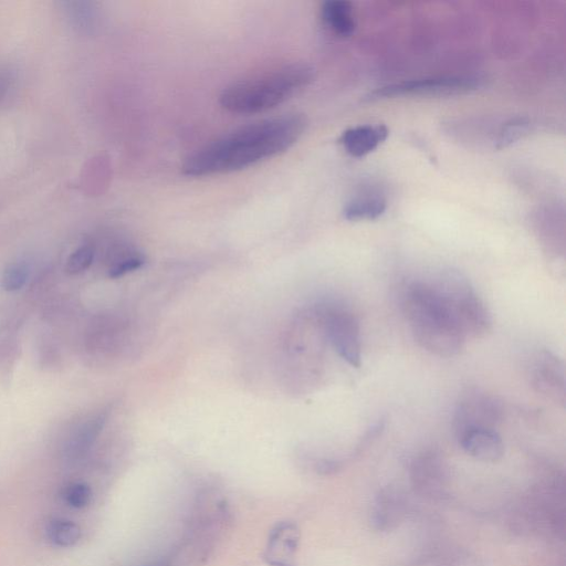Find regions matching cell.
I'll use <instances>...</instances> for the list:
<instances>
[{
	"label": "cell",
	"instance_id": "cell-15",
	"mask_svg": "<svg viewBox=\"0 0 566 566\" xmlns=\"http://www.w3.org/2000/svg\"><path fill=\"white\" fill-rule=\"evenodd\" d=\"M321 17L332 33L341 37H349L354 33L356 24L353 6L343 0H330L322 5Z\"/></svg>",
	"mask_w": 566,
	"mask_h": 566
},
{
	"label": "cell",
	"instance_id": "cell-13",
	"mask_svg": "<svg viewBox=\"0 0 566 566\" xmlns=\"http://www.w3.org/2000/svg\"><path fill=\"white\" fill-rule=\"evenodd\" d=\"M458 439L469 456L485 463H497L505 455V445L496 429H470Z\"/></svg>",
	"mask_w": 566,
	"mask_h": 566
},
{
	"label": "cell",
	"instance_id": "cell-24",
	"mask_svg": "<svg viewBox=\"0 0 566 566\" xmlns=\"http://www.w3.org/2000/svg\"><path fill=\"white\" fill-rule=\"evenodd\" d=\"M144 264L145 259L143 256H131L129 258H125L111 268L109 276L111 278L123 277L127 274H130V272L142 268Z\"/></svg>",
	"mask_w": 566,
	"mask_h": 566
},
{
	"label": "cell",
	"instance_id": "cell-8",
	"mask_svg": "<svg viewBox=\"0 0 566 566\" xmlns=\"http://www.w3.org/2000/svg\"><path fill=\"white\" fill-rule=\"evenodd\" d=\"M411 481L419 496L428 499L443 498L449 484L446 460L435 452L419 455L411 466Z\"/></svg>",
	"mask_w": 566,
	"mask_h": 566
},
{
	"label": "cell",
	"instance_id": "cell-6",
	"mask_svg": "<svg viewBox=\"0 0 566 566\" xmlns=\"http://www.w3.org/2000/svg\"><path fill=\"white\" fill-rule=\"evenodd\" d=\"M482 85L479 77L457 76L426 78L394 83L375 90L369 100H383L396 97H449L475 91Z\"/></svg>",
	"mask_w": 566,
	"mask_h": 566
},
{
	"label": "cell",
	"instance_id": "cell-21",
	"mask_svg": "<svg viewBox=\"0 0 566 566\" xmlns=\"http://www.w3.org/2000/svg\"><path fill=\"white\" fill-rule=\"evenodd\" d=\"M29 276L27 265L23 262L10 265L4 272L2 286L6 291H18L25 286Z\"/></svg>",
	"mask_w": 566,
	"mask_h": 566
},
{
	"label": "cell",
	"instance_id": "cell-7",
	"mask_svg": "<svg viewBox=\"0 0 566 566\" xmlns=\"http://www.w3.org/2000/svg\"><path fill=\"white\" fill-rule=\"evenodd\" d=\"M503 408L494 395L473 389L460 397L457 404L454 426L457 437L470 429H495L501 422Z\"/></svg>",
	"mask_w": 566,
	"mask_h": 566
},
{
	"label": "cell",
	"instance_id": "cell-10",
	"mask_svg": "<svg viewBox=\"0 0 566 566\" xmlns=\"http://www.w3.org/2000/svg\"><path fill=\"white\" fill-rule=\"evenodd\" d=\"M530 382L537 393L554 403L565 405V369L558 356L549 351H541L534 356L530 366Z\"/></svg>",
	"mask_w": 566,
	"mask_h": 566
},
{
	"label": "cell",
	"instance_id": "cell-11",
	"mask_svg": "<svg viewBox=\"0 0 566 566\" xmlns=\"http://www.w3.org/2000/svg\"><path fill=\"white\" fill-rule=\"evenodd\" d=\"M410 513V501L401 489L387 487L377 495L371 522L377 531H392L400 527Z\"/></svg>",
	"mask_w": 566,
	"mask_h": 566
},
{
	"label": "cell",
	"instance_id": "cell-19",
	"mask_svg": "<svg viewBox=\"0 0 566 566\" xmlns=\"http://www.w3.org/2000/svg\"><path fill=\"white\" fill-rule=\"evenodd\" d=\"M103 418L94 419L93 422L83 427L78 436L70 445L71 456L79 457L87 453L94 440H96L103 425Z\"/></svg>",
	"mask_w": 566,
	"mask_h": 566
},
{
	"label": "cell",
	"instance_id": "cell-23",
	"mask_svg": "<svg viewBox=\"0 0 566 566\" xmlns=\"http://www.w3.org/2000/svg\"><path fill=\"white\" fill-rule=\"evenodd\" d=\"M437 566H477V562L469 552L457 549L440 554Z\"/></svg>",
	"mask_w": 566,
	"mask_h": 566
},
{
	"label": "cell",
	"instance_id": "cell-26",
	"mask_svg": "<svg viewBox=\"0 0 566 566\" xmlns=\"http://www.w3.org/2000/svg\"><path fill=\"white\" fill-rule=\"evenodd\" d=\"M141 566H174L173 559H160Z\"/></svg>",
	"mask_w": 566,
	"mask_h": 566
},
{
	"label": "cell",
	"instance_id": "cell-16",
	"mask_svg": "<svg viewBox=\"0 0 566 566\" xmlns=\"http://www.w3.org/2000/svg\"><path fill=\"white\" fill-rule=\"evenodd\" d=\"M387 208V201L381 194L365 193L356 196L345 206L343 216L350 222L374 220L381 217Z\"/></svg>",
	"mask_w": 566,
	"mask_h": 566
},
{
	"label": "cell",
	"instance_id": "cell-2",
	"mask_svg": "<svg viewBox=\"0 0 566 566\" xmlns=\"http://www.w3.org/2000/svg\"><path fill=\"white\" fill-rule=\"evenodd\" d=\"M403 308L414 339L423 349L442 358H452L464 349L466 338L432 282L408 286Z\"/></svg>",
	"mask_w": 566,
	"mask_h": 566
},
{
	"label": "cell",
	"instance_id": "cell-5",
	"mask_svg": "<svg viewBox=\"0 0 566 566\" xmlns=\"http://www.w3.org/2000/svg\"><path fill=\"white\" fill-rule=\"evenodd\" d=\"M564 521V492L554 482L533 489L516 516L523 530L547 534L563 532Z\"/></svg>",
	"mask_w": 566,
	"mask_h": 566
},
{
	"label": "cell",
	"instance_id": "cell-9",
	"mask_svg": "<svg viewBox=\"0 0 566 566\" xmlns=\"http://www.w3.org/2000/svg\"><path fill=\"white\" fill-rule=\"evenodd\" d=\"M327 333L335 351L353 368L362 362L360 322L348 311H332L328 314Z\"/></svg>",
	"mask_w": 566,
	"mask_h": 566
},
{
	"label": "cell",
	"instance_id": "cell-12",
	"mask_svg": "<svg viewBox=\"0 0 566 566\" xmlns=\"http://www.w3.org/2000/svg\"><path fill=\"white\" fill-rule=\"evenodd\" d=\"M300 531L297 524L281 522L270 532L265 559L272 566H295Z\"/></svg>",
	"mask_w": 566,
	"mask_h": 566
},
{
	"label": "cell",
	"instance_id": "cell-25",
	"mask_svg": "<svg viewBox=\"0 0 566 566\" xmlns=\"http://www.w3.org/2000/svg\"><path fill=\"white\" fill-rule=\"evenodd\" d=\"M14 76L13 73L7 69L0 68V103L10 97L13 92L14 87Z\"/></svg>",
	"mask_w": 566,
	"mask_h": 566
},
{
	"label": "cell",
	"instance_id": "cell-3",
	"mask_svg": "<svg viewBox=\"0 0 566 566\" xmlns=\"http://www.w3.org/2000/svg\"><path fill=\"white\" fill-rule=\"evenodd\" d=\"M314 76L316 70L307 64L282 66L232 83L220 94L219 102L230 113H264L308 87Z\"/></svg>",
	"mask_w": 566,
	"mask_h": 566
},
{
	"label": "cell",
	"instance_id": "cell-1",
	"mask_svg": "<svg viewBox=\"0 0 566 566\" xmlns=\"http://www.w3.org/2000/svg\"><path fill=\"white\" fill-rule=\"evenodd\" d=\"M307 129L302 114L262 120L225 134L188 156L183 174L202 177L247 169L286 152Z\"/></svg>",
	"mask_w": 566,
	"mask_h": 566
},
{
	"label": "cell",
	"instance_id": "cell-18",
	"mask_svg": "<svg viewBox=\"0 0 566 566\" xmlns=\"http://www.w3.org/2000/svg\"><path fill=\"white\" fill-rule=\"evenodd\" d=\"M532 130V121L528 118L512 119L506 124H503L499 132L497 149L502 150L508 148L513 143H516L527 135Z\"/></svg>",
	"mask_w": 566,
	"mask_h": 566
},
{
	"label": "cell",
	"instance_id": "cell-14",
	"mask_svg": "<svg viewBox=\"0 0 566 566\" xmlns=\"http://www.w3.org/2000/svg\"><path fill=\"white\" fill-rule=\"evenodd\" d=\"M387 136H389V129L383 124L360 125V127L345 131L340 138V143L351 156L363 157L379 148Z\"/></svg>",
	"mask_w": 566,
	"mask_h": 566
},
{
	"label": "cell",
	"instance_id": "cell-4",
	"mask_svg": "<svg viewBox=\"0 0 566 566\" xmlns=\"http://www.w3.org/2000/svg\"><path fill=\"white\" fill-rule=\"evenodd\" d=\"M432 283L466 340L484 338L490 332L491 314L464 275L447 271Z\"/></svg>",
	"mask_w": 566,
	"mask_h": 566
},
{
	"label": "cell",
	"instance_id": "cell-22",
	"mask_svg": "<svg viewBox=\"0 0 566 566\" xmlns=\"http://www.w3.org/2000/svg\"><path fill=\"white\" fill-rule=\"evenodd\" d=\"M94 249L91 246H83L73 253L67 262L69 275H79L86 271L93 262Z\"/></svg>",
	"mask_w": 566,
	"mask_h": 566
},
{
	"label": "cell",
	"instance_id": "cell-17",
	"mask_svg": "<svg viewBox=\"0 0 566 566\" xmlns=\"http://www.w3.org/2000/svg\"><path fill=\"white\" fill-rule=\"evenodd\" d=\"M48 540L59 548H72L81 539V529L76 522L64 518L51 519L46 527Z\"/></svg>",
	"mask_w": 566,
	"mask_h": 566
},
{
	"label": "cell",
	"instance_id": "cell-20",
	"mask_svg": "<svg viewBox=\"0 0 566 566\" xmlns=\"http://www.w3.org/2000/svg\"><path fill=\"white\" fill-rule=\"evenodd\" d=\"M93 497L92 489L85 482H73L62 491V500L73 509L87 508Z\"/></svg>",
	"mask_w": 566,
	"mask_h": 566
}]
</instances>
